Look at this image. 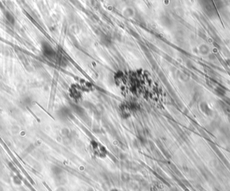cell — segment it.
<instances>
[{
    "instance_id": "6da1fadb",
    "label": "cell",
    "mask_w": 230,
    "mask_h": 191,
    "mask_svg": "<svg viewBox=\"0 0 230 191\" xmlns=\"http://www.w3.org/2000/svg\"><path fill=\"white\" fill-rule=\"evenodd\" d=\"M90 147L92 154L97 158H106L108 151L103 145L95 140H92L90 143Z\"/></svg>"
},
{
    "instance_id": "7a4b0ae2",
    "label": "cell",
    "mask_w": 230,
    "mask_h": 191,
    "mask_svg": "<svg viewBox=\"0 0 230 191\" xmlns=\"http://www.w3.org/2000/svg\"><path fill=\"white\" fill-rule=\"evenodd\" d=\"M69 92L70 97L75 101H79L82 98V94L84 93L78 83L73 84L71 85Z\"/></svg>"
},
{
    "instance_id": "3957f363",
    "label": "cell",
    "mask_w": 230,
    "mask_h": 191,
    "mask_svg": "<svg viewBox=\"0 0 230 191\" xmlns=\"http://www.w3.org/2000/svg\"><path fill=\"white\" fill-rule=\"evenodd\" d=\"M43 52L44 54L47 57L49 58H53L55 57L56 55V52L53 48L51 47L49 44H44L43 46Z\"/></svg>"
},
{
    "instance_id": "277c9868",
    "label": "cell",
    "mask_w": 230,
    "mask_h": 191,
    "mask_svg": "<svg viewBox=\"0 0 230 191\" xmlns=\"http://www.w3.org/2000/svg\"><path fill=\"white\" fill-rule=\"evenodd\" d=\"M111 191H118L117 189H112Z\"/></svg>"
}]
</instances>
